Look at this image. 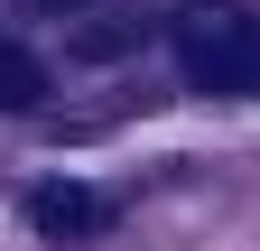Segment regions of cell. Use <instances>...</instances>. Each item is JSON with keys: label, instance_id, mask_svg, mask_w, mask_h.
Returning a JSON list of instances; mask_svg holds the SVG:
<instances>
[{"label": "cell", "instance_id": "cell-5", "mask_svg": "<svg viewBox=\"0 0 260 251\" xmlns=\"http://www.w3.org/2000/svg\"><path fill=\"white\" fill-rule=\"evenodd\" d=\"M38 10H84V0H38Z\"/></svg>", "mask_w": 260, "mask_h": 251}, {"label": "cell", "instance_id": "cell-3", "mask_svg": "<svg viewBox=\"0 0 260 251\" xmlns=\"http://www.w3.org/2000/svg\"><path fill=\"white\" fill-rule=\"evenodd\" d=\"M47 103V66H38V47H19L10 28H0V112H38Z\"/></svg>", "mask_w": 260, "mask_h": 251}, {"label": "cell", "instance_id": "cell-1", "mask_svg": "<svg viewBox=\"0 0 260 251\" xmlns=\"http://www.w3.org/2000/svg\"><path fill=\"white\" fill-rule=\"evenodd\" d=\"M168 47H177V75L214 103H251L260 93V19L233 10V0H186L168 19Z\"/></svg>", "mask_w": 260, "mask_h": 251}, {"label": "cell", "instance_id": "cell-4", "mask_svg": "<svg viewBox=\"0 0 260 251\" xmlns=\"http://www.w3.org/2000/svg\"><path fill=\"white\" fill-rule=\"evenodd\" d=\"M140 38H149V28H140V19H121V28H84V56H112V47L130 56V47H140Z\"/></svg>", "mask_w": 260, "mask_h": 251}, {"label": "cell", "instance_id": "cell-2", "mask_svg": "<svg viewBox=\"0 0 260 251\" xmlns=\"http://www.w3.org/2000/svg\"><path fill=\"white\" fill-rule=\"evenodd\" d=\"M28 224L75 251V242H93V233L112 224V205L93 196V186H75V177H47V186H28Z\"/></svg>", "mask_w": 260, "mask_h": 251}]
</instances>
